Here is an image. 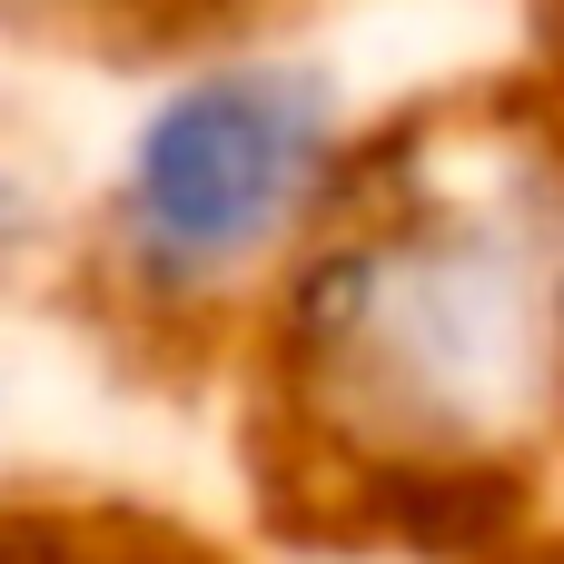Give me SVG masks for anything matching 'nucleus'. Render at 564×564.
I'll list each match as a JSON object with an SVG mask.
<instances>
[{
	"label": "nucleus",
	"mask_w": 564,
	"mask_h": 564,
	"mask_svg": "<svg viewBox=\"0 0 564 564\" xmlns=\"http://www.w3.org/2000/svg\"><path fill=\"white\" fill-rule=\"evenodd\" d=\"M268 486L327 535L476 555L564 476V149L516 119L327 178L268 327Z\"/></svg>",
	"instance_id": "f257e3e1"
},
{
	"label": "nucleus",
	"mask_w": 564,
	"mask_h": 564,
	"mask_svg": "<svg viewBox=\"0 0 564 564\" xmlns=\"http://www.w3.org/2000/svg\"><path fill=\"white\" fill-rule=\"evenodd\" d=\"M337 159V119L327 89L297 69H208L178 79L119 178V258L149 297L178 288H218L228 268H248L258 248L297 238L327 198Z\"/></svg>",
	"instance_id": "f03ea898"
},
{
	"label": "nucleus",
	"mask_w": 564,
	"mask_h": 564,
	"mask_svg": "<svg viewBox=\"0 0 564 564\" xmlns=\"http://www.w3.org/2000/svg\"><path fill=\"white\" fill-rule=\"evenodd\" d=\"M0 564H198L188 545L149 535V525H109V516H20L0 525Z\"/></svg>",
	"instance_id": "7ed1b4c3"
}]
</instances>
